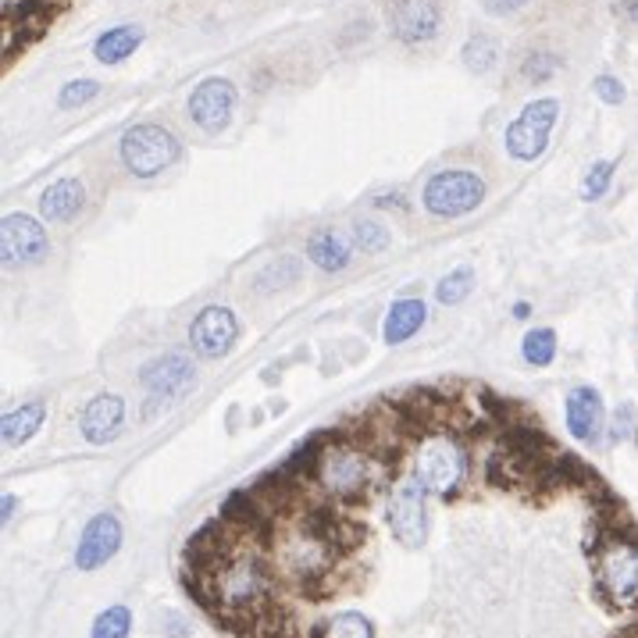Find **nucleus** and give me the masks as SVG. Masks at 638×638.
<instances>
[{
  "label": "nucleus",
  "mask_w": 638,
  "mask_h": 638,
  "mask_svg": "<svg viewBox=\"0 0 638 638\" xmlns=\"http://www.w3.org/2000/svg\"><path fill=\"white\" fill-rule=\"evenodd\" d=\"M471 290H474V268H468V264L464 268H453L450 275H446L439 286H436V300L446 304V307H453L460 300H468Z\"/></svg>",
  "instance_id": "obj_25"
},
{
  "label": "nucleus",
  "mask_w": 638,
  "mask_h": 638,
  "mask_svg": "<svg viewBox=\"0 0 638 638\" xmlns=\"http://www.w3.org/2000/svg\"><path fill=\"white\" fill-rule=\"evenodd\" d=\"M389 468L392 464H386L357 436L329 432V442H324L315 468V485H321L339 504H368L375 488L386 482Z\"/></svg>",
  "instance_id": "obj_1"
},
{
  "label": "nucleus",
  "mask_w": 638,
  "mask_h": 638,
  "mask_svg": "<svg viewBox=\"0 0 638 638\" xmlns=\"http://www.w3.org/2000/svg\"><path fill=\"white\" fill-rule=\"evenodd\" d=\"M421 200H425V211L436 214V218H464L485 200V182L471 168H446L432 175Z\"/></svg>",
  "instance_id": "obj_6"
},
{
  "label": "nucleus",
  "mask_w": 638,
  "mask_h": 638,
  "mask_svg": "<svg viewBox=\"0 0 638 638\" xmlns=\"http://www.w3.org/2000/svg\"><path fill=\"white\" fill-rule=\"evenodd\" d=\"M121 550V521L115 513H97L79 535V546H75V567L79 571H97L104 567L111 556Z\"/></svg>",
  "instance_id": "obj_14"
},
{
  "label": "nucleus",
  "mask_w": 638,
  "mask_h": 638,
  "mask_svg": "<svg viewBox=\"0 0 638 638\" xmlns=\"http://www.w3.org/2000/svg\"><path fill=\"white\" fill-rule=\"evenodd\" d=\"M589 550L595 556V586H600L603 600L624 610L638 606V539L600 521Z\"/></svg>",
  "instance_id": "obj_3"
},
{
  "label": "nucleus",
  "mask_w": 638,
  "mask_h": 638,
  "mask_svg": "<svg viewBox=\"0 0 638 638\" xmlns=\"http://www.w3.org/2000/svg\"><path fill=\"white\" fill-rule=\"evenodd\" d=\"M310 638H375L371 621L357 614V610H346V614H335L332 621L318 624Z\"/></svg>",
  "instance_id": "obj_23"
},
{
  "label": "nucleus",
  "mask_w": 638,
  "mask_h": 638,
  "mask_svg": "<svg viewBox=\"0 0 638 638\" xmlns=\"http://www.w3.org/2000/svg\"><path fill=\"white\" fill-rule=\"evenodd\" d=\"M143 44V25H115V29H107L97 36V44H93V58L101 64H121L126 58H132L135 50Z\"/></svg>",
  "instance_id": "obj_19"
},
{
  "label": "nucleus",
  "mask_w": 638,
  "mask_h": 638,
  "mask_svg": "<svg viewBox=\"0 0 638 638\" xmlns=\"http://www.w3.org/2000/svg\"><path fill=\"white\" fill-rule=\"evenodd\" d=\"M389 228H382L378 222H353V243H357V250H364V257H375L389 247Z\"/></svg>",
  "instance_id": "obj_28"
},
{
  "label": "nucleus",
  "mask_w": 638,
  "mask_h": 638,
  "mask_svg": "<svg viewBox=\"0 0 638 638\" xmlns=\"http://www.w3.org/2000/svg\"><path fill=\"white\" fill-rule=\"evenodd\" d=\"M564 417H567V432L581 442H592L600 439L603 432V421H606V406L603 397L595 392L592 386H578L567 392V406H564Z\"/></svg>",
  "instance_id": "obj_15"
},
{
  "label": "nucleus",
  "mask_w": 638,
  "mask_h": 638,
  "mask_svg": "<svg viewBox=\"0 0 638 638\" xmlns=\"http://www.w3.org/2000/svg\"><path fill=\"white\" fill-rule=\"evenodd\" d=\"M211 575L214 592H218V610L214 617L225 614V610H236V614H261L264 606L275 603V578H271V567L264 560V546L243 539L239 550L228 556L218 571H203Z\"/></svg>",
  "instance_id": "obj_2"
},
{
  "label": "nucleus",
  "mask_w": 638,
  "mask_h": 638,
  "mask_svg": "<svg viewBox=\"0 0 638 638\" xmlns=\"http://www.w3.org/2000/svg\"><path fill=\"white\" fill-rule=\"evenodd\" d=\"M121 425H126V400L115 397V392H101L93 397L83 411V439L93 446H104L118 439Z\"/></svg>",
  "instance_id": "obj_16"
},
{
  "label": "nucleus",
  "mask_w": 638,
  "mask_h": 638,
  "mask_svg": "<svg viewBox=\"0 0 638 638\" xmlns=\"http://www.w3.org/2000/svg\"><path fill=\"white\" fill-rule=\"evenodd\" d=\"M556 68L560 61L553 58V54H532V58L524 61V79H535V83H546V79L556 75Z\"/></svg>",
  "instance_id": "obj_31"
},
{
  "label": "nucleus",
  "mask_w": 638,
  "mask_h": 638,
  "mask_svg": "<svg viewBox=\"0 0 638 638\" xmlns=\"http://www.w3.org/2000/svg\"><path fill=\"white\" fill-rule=\"evenodd\" d=\"M528 310H532V307H528V304H518V307H513V318H528Z\"/></svg>",
  "instance_id": "obj_37"
},
{
  "label": "nucleus",
  "mask_w": 638,
  "mask_h": 638,
  "mask_svg": "<svg viewBox=\"0 0 638 638\" xmlns=\"http://www.w3.org/2000/svg\"><path fill=\"white\" fill-rule=\"evenodd\" d=\"M233 115H236V86L228 83V79L211 75L189 93V118H193V126L208 135L225 132Z\"/></svg>",
  "instance_id": "obj_10"
},
{
  "label": "nucleus",
  "mask_w": 638,
  "mask_h": 638,
  "mask_svg": "<svg viewBox=\"0 0 638 638\" xmlns=\"http://www.w3.org/2000/svg\"><path fill=\"white\" fill-rule=\"evenodd\" d=\"M464 68L468 72H474V75H485V72H493L496 68V58H499V47H496V39L493 36H485V33H478V36H471L468 44H464Z\"/></svg>",
  "instance_id": "obj_24"
},
{
  "label": "nucleus",
  "mask_w": 638,
  "mask_h": 638,
  "mask_svg": "<svg viewBox=\"0 0 638 638\" xmlns=\"http://www.w3.org/2000/svg\"><path fill=\"white\" fill-rule=\"evenodd\" d=\"M425 493L421 478H400L389 496V524L403 546H421L428 535V518H425Z\"/></svg>",
  "instance_id": "obj_8"
},
{
  "label": "nucleus",
  "mask_w": 638,
  "mask_h": 638,
  "mask_svg": "<svg viewBox=\"0 0 638 638\" xmlns=\"http://www.w3.org/2000/svg\"><path fill=\"white\" fill-rule=\"evenodd\" d=\"M236 339H239V321L222 304L203 307L193 318V324H189V343H193V353L203 361H222L225 353H233Z\"/></svg>",
  "instance_id": "obj_9"
},
{
  "label": "nucleus",
  "mask_w": 638,
  "mask_h": 638,
  "mask_svg": "<svg viewBox=\"0 0 638 638\" xmlns=\"http://www.w3.org/2000/svg\"><path fill=\"white\" fill-rule=\"evenodd\" d=\"M556 118H560V101L556 97H542V101H532L524 107V111L510 121L507 129V154L513 161H535L542 157L550 143V132L556 126Z\"/></svg>",
  "instance_id": "obj_7"
},
{
  "label": "nucleus",
  "mask_w": 638,
  "mask_h": 638,
  "mask_svg": "<svg viewBox=\"0 0 638 638\" xmlns=\"http://www.w3.org/2000/svg\"><path fill=\"white\" fill-rule=\"evenodd\" d=\"M614 172H617V161H595L586 175V182H581V200L592 203V200L606 197L610 182H614Z\"/></svg>",
  "instance_id": "obj_29"
},
{
  "label": "nucleus",
  "mask_w": 638,
  "mask_h": 638,
  "mask_svg": "<svg viewBox=\"0 0 638 638\" xmlns=\"http://www.w3.org/2000/svg\"><path fill=\"white\" fill-rule=\"evenodd\" d=\"M375 203H378V208H392V203H397V208H403V193H386V197H378Z\"/></svg>",
  "instance_id": "obj_35"
},
{
  "label": "nucleus",
  "mask_w": 638,
  "mask_h": 638,
  "mask_svg": "<svg viewBox=\"0 0 638 638\" xmlns=\"http://www.w3.org/2000/svg\"><path fill=\"white\" fill-rule=\"evenodd\" d=\"M414 474L428 493L453 496L468 474V460H464V450H460V442L453 436H446V432H428V436L417 442Z\"/></svg>",
  "instance_id": "obj_5"
},
{
  "label": "nucleus",
  "mask_w": 638,
  "mask_h": 638,
  "mask_svg": "<svg viewBox=\"0 0 638 638\" xmlns=\"http://www.w3.org/2000/svg\"><path fill=\"white\" fill-rule=\"evenodd\" d=\"M15 510H19V499L8 493V496H4V513H0V518H4V524H8L11 518H15Z\"/></svg>",
  "instance_id": "obj_34"
},
{
  "label": "nucleus",
  "mask_w": 638,
  "mask_h": 638,
  "mask_svg": "<svg viewBox=\"0 0 638 638\" xmlns=\"http://www.w3.org/2000/svg\"><path fill=\"white\" fill-rule=\"evenodd\" d=\"M304 279V261L300 257H275L268 268L257 271V290L261 293H279L290 290Z\"/></svg>",
  "instance_id": "obj_22"
},
{
  "label": "nucleus",
  "mask_w": 638,
  "mask_h": 638,
  "mask_svg": "<svg viewBox=\"0 0 638 638\" xmlns=\"http://www.w3.org/2000/svg\"><path fill=\"white\" fill-rule=\"evenodd\" d=\"M0 250H4V264H33L50 250L47 228L39 225L29 214H8L4 228H0Z\"/></svg>",
  "instance_id": "obj_12"
},
{
  "label": "nucleus",
  "mask_w": 638,
  "mask_h": 638,
  "mask_svg": "<svg viewBox=\"0 0 638 638\" xmlns=\"http://www.w3.org/2000/svg\"><path fill=\"white\" fill-rule=\"evenodd\" d=\"M101 93V83L97 79H75V83H68L61 90V97H58V107H64V111H72V107H83L90 104L93 97Z\"/></svg>",
  "instance_id": "obj_30"
},
{
  "label": "nucleus",
  "mask_w": 638,
  "mask_h": 638,
  "mask_svg": "<svg viewBox=\"0 0 638 638\" xmlns=\"http://www.w3.org/2000/svg\"><path fill=\"white\" fill-rule=\"evenodd\" d=\"M132 631V614L126 606H107L104 614L93 621L90 638H129Z\"/></svg>",
  "instance_id": "obj_27"
},
{
  "label": "nucleus",
  "mask_w": 638,
  "mask_h": 638,
  "mask_svg": "<svg viewBox=\"0 0 638 638\" xmlns=\"http://www.w3.org/2000/svg\"><path fill=\"white\" fill-rule=\"evenodd\" d=\"M389 29L403 44H428L439 33L436 0H389Z\"/></svg>",
  "instance_id": "obj_13"
},
{
  "label": "nucleus",
  "mask_w": 638,
  "mask_h": 638,
  "mask_svg": "<svg viewBox=\"0 0 638 638\" xmlns=\"http://www.w3.org/2000/svg\"><path fill=\"white\" fill-rule=\"evenodd\" d=\"M621 8H624V15H628V22L638 25V0H621Z\"/></svg>",
  "instance_id": "obj_36"
},
{
  "label": "nucleus",
  "mask_w": 638,
  "mask_h": 638,
  "mask_svg": "<svg viewBox=\"0 0 638 638\" xmlns=\"http://www.w3.org/2000/svg\"><path fill=\"white\" fill-rule=\"evenodd\" d=\"M44 417H47V403L44 400H33V403H22L15 411L4 414V425H0V436H4L8 450L15 446H25L39 428H44Z\"/></svg>",
  "instance_id": "obj_20"
},
{
  "label": "nucleus",
  "mask_w": 638,
  "mask_h": 638,
  "mask_svg": "<svg viewBox=\"0 0 638 638\" xmlns=\"http://www.w3.org/2000/svg\"><path fill=\"white\" fill-rule=\"evenodd\" d=\"M86 203V186L75 179V175H64V179L50 182L44 189V197H39V214L50 222V225H64L79 218V211H83Z\"/></svg>",
  "instance_id": "obj_17"
},
{
  "label": "nucleus",
  "mask_w": 638,
  "mask_h": 638,
  "mask_svg": "<svg viewBox=\"0 0 638 638\" xmlns=\"http://www.w3.org/2000/svg\"><path fill=\"white\" fill-rule=\"evenodd\" d=\"M521 353H524V361L532 364V368H546V364H553V357H556V332L553 329L528 332L524 343H521Z\"/></svg>",
  "instance_id": "obj_26"
},
{
  "label": "nucleus",
  "mask_w": 638,
  "mask_h": 638,
  "mask_svg": "<svg viewBox=\"0 0 638 638\" xmlns=\"http://www.w3.org/2000/svg\"><path fill=\"white\" fill-rule=\"evenodd\" d=\"M140 386L151 392L154 400H179L197 386L193 361H189L186 353H165V357H154L151 364H143Z\"/></svg>",
  "instance_id": "obj_11"
},
{
  "label": "nucleus",
  "mask_w": 638,
  "mask_h": 638,
  "mask_svg": "<svg viewBox=\"0 0 638 638\" xmlns=\"http://www.w3.org/2000/svg\"><path fill=\"white\" fill-rule=\"evenodd\" d=\"M595 93H600L603 104L617 107L624 101V83H621V79H614V75H600V79H595Z\"/></svg>",
  "instance_id": "obj_32"
},
{
  "label": "nucleus",
  "mask_w": 638,
  "mask_h": 638,
  "mask_svg": "<svg viewBox=\"0 0 638 638\" xmlns=\"http://www.w3.org/2000/svg\"><path fill=\"white\" fill-rule=\"evenodd\" d=\"M425 318H428V310L421 300H397L389 307V318H386V329H382L386 343L389 346L406 343V339H411L421 324H425Z\"/></svg>",
  "instance_id": "obj_21"
},
{
  "label": "nucleus",
  "mask_w": 638,
  "mask_h": 638,
  "mask_svg": "<svg viewBox=\"0 0 638 638\" xmlns=\"http://www.w3.org/2000/svg\"><path fill=\"white\" fill-rule=\"evenodd\" d=\"M353 247H357V243L339 233V228H318V233L307 239V257H310V264H315V268L335 275V271H346L350 268Z\"/></svg>",
  "instance_id": "obj_18"
},
{
  "label": "nucleus",
  "mask_w": 638,
  "mask_h": 638,
  "mask_svg": "<svg viewBox=\"0 0 638 638\" xmlns=\"http://www.w3.org/2000/svg\"><path fill=\"white\" fill-rule=\"evenodd\" d=\"M121 165H126L135 179H154V175L168 172L179 161V140L157 121H140L132 126L118 143Z\"/></svg>",
  "instance_id": "obj_4"
},
{
  "label": "nucleus",
  "mask_w": 638,
  "mask_h": 638,
  "mask_svg": "<svg viewBox=\"0 0 638 638\" xmlns=\"http://www.w3.org/2000/svg\"><path fill=\"white\" fill-rule=\"evenodd\" d=\"M524 4L528 0H485V11L496 19H507V15H513V11H521Z\"/></svg>",
  "instance_id": "obj_33"
}]
</instances>
